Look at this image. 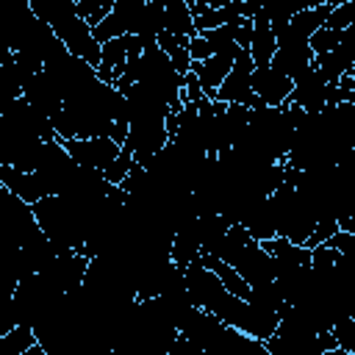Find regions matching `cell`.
Segmentation results:
<instances>
[{
    "label": "cell",
    "mask_w": 355,
    "mask_h": 355,
    "mask_svg": "<svg viewBox=\"0 0 355 355\" xmlns=\"http://www.w3.org/2000/svg\"><path fill=\"white\" fill-rule=\"evenodd\" d=\"M164 31L178 33V36H189V39L197 36V25H194V14H191L189 3H183V0L166 3V8H164Z\"/></svg>",
    "instance_id": "5"
},
{
    "label": "cell",
    "mask_w": 355,
    "mask_h": 355,
    "mask_svg": "<svg viewBox=\"0 0 355 355\" xmlns=\"http://www.w3.org/2000/svg\"><path fill=\"white\" fill-rule=\"evenodd\" d=\"M252 92L255 97L269 105V108H280L283 103L291 100V92H294V80L280 75L277 69L272 67H255L252 72Z\"/></svg>",
    "instance_id": "2"
},
{
    "label": "cell",
    "mask_w": 355,
    "mask_h": 355,
    "mask_svg": "<svg viewBox=\"0 0 355 355\" xmlns=\"http://www.w3.org/2000/svg\"><path fill=\"white\" fill-rule=\"evenodd\" d=\"M239 50H241V47H233V50H225V53L211 55V58L202 61V64H191V72L197 75V80H200V86H202V92H205L208 100H216V92H219V86L225 83V78L230 75Z\"/></svg>",
    "instance_id": "3"
},
{
    "label": "cell",
    "mask_w": 355,
    "mask_h": 355,
    "mask_svg": "<svg viewBox=\"0 0 355 355\" xmlns=\"http://www.w3.org/2000/svg\"><path fill=\"white\" fill-rule=\"evenodd\" d=\"M189 55H191V61H194V64H202V61H208V58H211V55H216V53H214L211 42H208L202 33H197V36L189 42Z\"/></svg>",
    "instance_id": "7"
},
{
    "label": "cell",
    "mask_w": 355,
    "mask_h": 355,
    "mask_svg": "<svg viewBox=\"0 0 355 355\" xmlns=\"http://www.w3.org/2000/svg\"><path fill=\"white\" fill-rule=\"evenodd\" d=\"M252 22H255V33H252L250 55H252L255 67H272V58L277 55V36H275L269 19L261 11L252 17Z\"/></svg>",
    "instance_id": "4"
},
{
    "label": "cell",
    "mask_w": 355,
    "mask_h": 355,
    "mask_svg": "<svg viewBox=\"0 0 355 355\" xmlns=\"http://www.w3.org/2000/svg\"><path fill=\"white\" fill-rule=\"evenodd\" d=\"M341 33L344 31H330V28H319L311 39H308V44H311V50H313V55H327L338 42H341Z\"/></svg>",
    "instance_id": "6"
},
{
    "label": "cell",
    "mask_w": 355,
    "mask_h": 355,
    "mask_svg": "<svg viewBox=\"0 0 355 355\" xmlns=\"http://www.w3.org/2000/svg\"><path fill=\"white\" fill-rule=\"evenodd\" d=\"M69 153V158L83 166V169H94V172H105L122 153V147L111 139V136H100V139H67L61 141Z\"/></svg>",
    "instance_id": "1"
}]
</instances>
